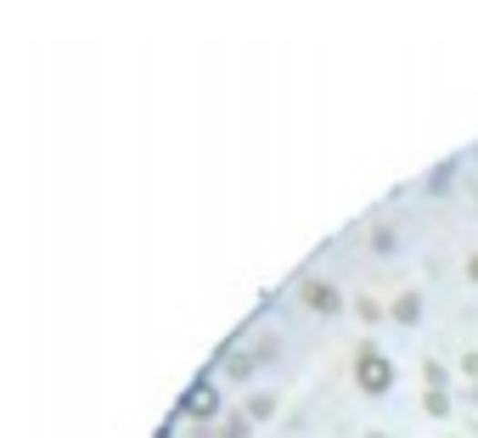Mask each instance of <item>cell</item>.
Masks as SVG:
<instances>
[{
    "label": "cell",
    "instance_id": "1",
    "mask_svg": "<svg viewBox=\"0 0 478 438\" xmlns=\"http://www.w3.org/2000/svg\"><path fill=\"white\" fill-rule=\"evenodd\" d=\"M355 371H361V388H366V393H382V388L394 382V365L382 360V354H371V349L361 354V365H355Z\"/></svg>",
    "mask_w": 478,
    "mask_h": 438
},
{
    "label": "cell",
    "instance_id": "2",
    "mask_svg": "<svg viewBox=\"0 0 478 438\" xmlns=\"http://www.w3.org/2000/svg\"><path fill=\"white\" fill-rule=\"evenodd\" d=\"M214 404H219V388H214V382H198V388L180 399V411H186V416H214Z\"/></svg>",
    "mask_w": 478,
    "mask_h": 438
},
{
    "label": "cell",
    "instance_id": "3",
    "mask_svg": "<svg viewBox=\"0 0 478 438\" xmlns=\"http://www.w3.org/2000/svg\"><path fill=\"white\" fill-rule=\"evenodd\" d=\"M304 303H310V310H338V292L321 287V281H310V287H304Z\"/></svg>",
    "mask_w": 478,
    "mask_h": 438
},
{
    "label": "cell",
    "instance_id": "4",
    "mask_svg": "<svg viewBox=\"0 0 478 438\" xmlns=\"http://www.w3.org/2000/svg\"><path fill=\"white\" fill-rule=\"evenodd\" d=\"M467 270H473V281H478V259H473V264H467Z\"/></svg>",
    "mask_w": 478,
    "mask_h": 438
}]
</instances>
